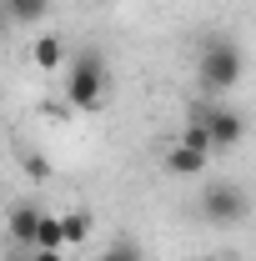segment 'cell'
I'll list each match as a JSON object with an SVG mask.
<instances>
[{
	"label": "cell",
	"mask_w": 256,
	"mask_h": 261,
	"mask_svg": "<svg viewBox=\"0 0 256 261\" xmlns=\"http://www.w3.org/2000/svg\"><path fill=\"white\" fill-rule=\"evenodd\" d=\"M31 251H65V231H61V216L40 211V221H35V236H31Z\"/></svg>",
	"instance_id": "obj_6"
},
{
	"label": "cell",
	"mask_w": 256,
	"mask_h": 261,
	"mask_svg": "<svg viewBox=\"0 0 256 261\" xmlns=\"http://www.w3.org/2000/svg\"><path fill=\"white\" fill-rule=\"evenodd\" d=\"M31 261H65V251H31Z\"/></svg>",
	"instance_id": "obj_12"
},
{
	"label": "cell",
	"mask_w": 256,
	"mask_h": 261,
	"mask_svg": "<svg viewBox=\"0 0 256 261\" xmlns=\"http://www.w3.org/2000/svg\"><path fill=\"white\" fill-rule=\"evenodd\" d=\"M211 161V151H201V146H186V141H176L171 151H166V171L171 176H201Z\"/></svg>",
	"instance_id": "obj_5"
},
{
	"label": "cell",
	"mask_w": 256,
	"mask_h": 261,
	"mask_svg": "<svg viewBox=\"0 0 256 261\" xmlns=\"http://www.w3.org/2000/svg\"><path fill=\"white\" fill-rule=\"evenodd\" d=\"M241 81V50H236V40H216V45H206L201 50V86L206 91H231Z\"/></svg>",
	"instance_id": "obj_2"
},
{
	"label": "cell",
	"mask_w": 256,
	"mask_h": 261,
	"mask_svg": "<svg viewBox=\"0 0 256 261\" xmlns=\"http://www.w3.org/2000/svg\"><path fill=\"white\" fill-rule=\"evenodd\" d=\"M35 221H40V211H35V206H15V211L5 216V226H10V241H15V246H31Z\"/></svg>",
	"instance_id": "obj_8"
},
{
	"label": "cell",
	"mask_w": 256,
	"mask_h": 261,
	"mask_svg": "<svg viewBox=\"0 0 256 261\" xmlns=\"http://www.w3.org/2000/svg\"><path fill=\"white\" fill-rule=\"evenodd\" d=\"M106 91H111V65H106V56L91 45V50H81V56L70 61L65 100H70L75 111H100V106H106Z\"/></svg>",
	"instance_id": "obj_1"
},
{
	"label": "cell",
	"mask_w": 256,
	"mask_h": 261,
	"mask_svg": "<svg viewBox=\"0 0 256 261\" xmlns=\"http://www.w3.org/2000/svg\"><path fill=\"white\" fill-rule=\"evenodd\" d=\"M201 206H206V221H216V226H236V221H246V211H251L246 191L231 186V181H216L211 191L201 196Z\"/></svg>",
	"instance_id": "obj_3"
},
{
	"label": "cell",
	"mask_w": 256,
	"mask_h": 261,
	"mask_svg": "<svg viewBox=\"0 0 256 261\" xmlns=\"http://www.w3.org/2000/svg\"><path fill=\"white\" fill-rule=\"evenodd\" d=\"M206 261H236V256H226V251H216V256H206Z\"/></svg>",
	"instance_id": "obj_13"
},
{
	"label": "cell",
	"mask_w": 256,
	"mask_h": 261,
	"mask_svg": "<svg viewBox=\"0 0 256 261\" xmlns=\"http://www.w3.org/2000/svg\"><path fill=\"white\" fill-rule=\"evenodd\" d=\"M100 261H141V256H136V246H126V241H121V246H111Z\"/></svg>",
	"instance_id": "obj_11"
},
{
	"label": "cell",
	"mask_w": 256,
	"mask_h": 261,
	"mask_svg": "<svg viewBox=\"0 0 256 261\" xmlns=\"http://www.w3.org/2000/svg\"><path fill=\"white\" fill-rule=\"evenodd\" d=\"M0 35H5V10H0Z\"/></svg>",
	"instance_id": "obj_14"
},
{
	"label": "cell",
	"mask_w": 256,
	"mask_h": 261,
	"mask_svg": "<svg viewBox=\"0 0 256 261\" xmlns=\"http://www.w3.org/2000/svg\"><path fill=\"white\" fill-rule=\"evenodd\" d=\"M31 61L40 65V70H56V65H65V40L61 35H40L31 45Z\"/></svg>",
	"instance_id": "obj_9"
},
{
	"label": "cell",
	"mask_w": 256,
	"mask_h": 261,
	"mask_svg": "<svg viewBox=\"0 0 256 261\" xmlns=\"http://www.w3.org/2000/svg\"><path fill=\"white\" fill-rule=\"evenodd\" d=\"M0 10H5V20H15V25H40V20L50 15V0H5Z\"/></svg>",
	"instance_id": "obj_7"
},
{
	"label": "cell",
	"mask_w": 256,
	"mask_h": 261,
	"mask_svg": "<svg viewBox=\"0 0 256 261\" xmlns=\"http://www.w3.org/2000/svg\"><path fill=\"white\" fill-rule=\"evenodd\" d=\"M61 231H65V246H81V241L91 236V216H86V211H65Z\"/></svg>",
	"instance_id": "obj_10"
},
{
	"label": "cell",
	"mask_w": 256,
	"mask_h": 261,
	"mask_svg": "<svg viewBox=\"0 0 256 261\" xmlns=\"http://www.w3.org/2000/svg\"><path fill=\"white\" fill-rule=\"evenodd\" d=\"M196 126L206 130L211 151H231V146L246 136V121H241V111H231V106H211V111H201V116H196Z\"/></svg>",
	"instance_id": "obj_4"
}]
</instances>
